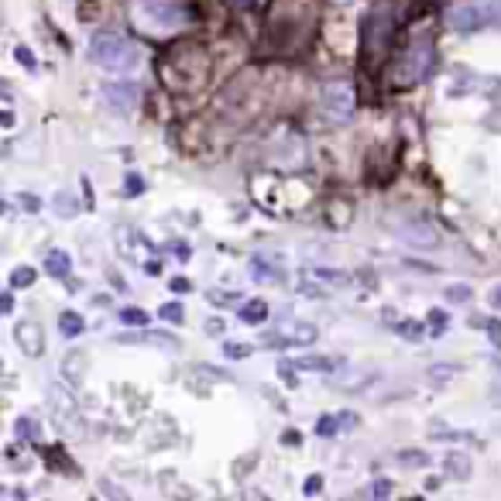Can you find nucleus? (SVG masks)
<instances>
[{
	"label": "nucleus",
	"instance_id": "f257e3e1",
	"mask_svg": "<svg viewBox=\"0 0 501 501\" xmlns=\"http://www.w3.org/2000/svg\"><path fill=\"white\" fill-rule=\"evenodd\" d=\"M90 58L97 62L100 69H107V73H135L145 62V52L124 31L107 28V31H97L93 41H90Z\"/></svg>",
	"mask_w": 501,
	"mask_h": 501
},
{
	"label": "nucleus",
	"instance_id": "f03ea898",
	"mask_svg": "<svg viewBox=\"0 0 501 501\" xmlns=\"http://www.w3.org/2000/svg\"><path fill=\"white\" fill-rule=\"evenodd\" d=\"M131 18L152 35H172L182 24H189V14L179 0H131Z\"/></svg>",
	"mask_w": 501,
	"mask_h": 501
},
{
	"label": "nucleus",
	"instance_id": "7ed1b4c3",
	"mask_svg": "<svg viewBox=\"0 0 501 501\" xmlns=\"http://www.w3.org/2000/svg\"><path fill=\"white\" fill-rule=\"evenodd\" d=\"M446 24L453 31H467V35L495 28L501 24V0H457L446 11Z\"/></svg>",
	"mask_w": 501,
	"mask_h": 501
},
{
	"label": "nucleus",
	"instance_id": "20e7f679",
	"mask_svg": "<svg viewBox=\"0 0 501 501\" xmlns=\"http://www.w3.org/2000/svg\"><path fill=\"white\" fill-rule=\"evenodd\" d=\"M429 69H433V41H429V35H419V39L409 45V52L402 56L399 79H402V83H416V79L429 76Z\"/></svg>",
	"mask_w": 501,
	"mask_h": 501
},
{
	"label": "nucleus",
	"instance_id": "39448f33",
	"mask_svg": "<svg viewBox=\"0 0 501 501\" xmlns=\"http://www.w3.org/2000/svg\"><path fill=\"white\" fill-rule=\"evenodd\" d=\"M354 107H357V97H354V86L347 79H333L323 86V114L330 120H350Z\"/></svg>",
	"mask_w": 501,
	"mask_h": 501
},
{
	"label": "nucleus",
	"instance_id": "423d86ee",
	"mask_svg": "<svg viewBox=\"0 0 501 501\" xmlns=\"http://www.w3.org/2000/svg\"><path fill=\"white\" fill-rule=\"evenodd\" d=\"M114 344H131V347H162V350H179V337L172 333H154V330H145V327H135V333H117Z\"/></svg>",
	"mask_w": 501,
	"mask_h": 501
},
{
	"label": "nucleus",
	"instance_id": "0eeeda50",
	"mask_svg": "<svg viewBox=\"0 0 501 501\" xmlns=\"http://www.w3.org/2000/svg\"><path fill=\"white\" fill-rule=\"evenodd\" d=\"M100 93H103L107 110H114V114H120V117L131 114V110H135V103H137V90L135 86H124V83H107Z\"/></svg>",
	"mask_w": 501,
	"mask_h": 501
},
{
	"label": "nucleus",
	"instance_id": "6e6552de",
	"mask_svg": "<svg viewBox=\"0 0 501 501\" xmlns=\"http://www.w3.org/2000/svg\"><path fill=\"white\" fill-rule=\"evenodd\" d=\"M395 231L412 248H436L440 244V233L433 231V224H426V220H409V224H399Z\"/></svg>",
	"mask_w": 501,
	"mask_h": 501
},
{
	"label": "nucleus",
	"instance_id": "1a4fd4ad",
	"mask_svg": "<svg viewBox=\"0 0 501 501\" xmlns=\"http://www.w3.org/2000/svg\"><path fill=\"white\" fill-rule=\"evenodd\" d=\"M48 409H52V416H56V423L69 426L79 419V409H76V399L66 391L62 385H48Z\"/></svg>",
	"mask_w": 501,
	"mask_h": 501
},
{
	"label": "nucleus",
	"instance_id": "9d476101",
	"mask_svg": "<svg viewBox=\"0 0 501 501\" xmlns=\"http://www.w3.org/2000/svg\"><path fill=\"white\" fill-rule=\"evenodd\" d=\"M14 340H18V347L28 354V357H41V350H45V333L35 320H24L14 327Z\"/></svg>",
	"mask_w": 501,
	"mask_h": 501
},
{
	"label": "nucleus",
	"instance_id": "9b49d317",
	"mask_svg": "<svg viewBox=\"0 0 501 501\" xmlns=\"http://www.w3.org/2000/svg\"><path fill=\"white\" fill-rule=\"evenodd\" d=\"M312 340H316V327H312V323H306V320H299V323H295V327H292L289 333H286V337H282V333H268V337H265V344H268V347H289V344H312Z\"/></svg>",
	"mask_w": 501,
	"mask_h": 501
},
{
	"label": "nucleus",
	"instance_id": "f8f14e48",
	"mask_svg": "<svg viewBox=\"0 0 501 501\" xmlns=\"http://www.w3.org/2000/svg\"><path fill=\"white\" fill-rule=\"evenodd\" d=\"M45 271L52 275V278H69V271H73V261H69V254L62 248L48 250L45 254Z\"/></svg>",
	"mask_w": 501,
	"mask_h": 501
},
{
	"label": "nucleus",
	"instance_id": "ddd939ff",
	"mask_svg": "<svg viewBox=\"0 0 501 501\" xmlns=\"http://www.w3.org/2000/svg\"><path fill=\"white\" fill-rule=\"evenodd\" d=\"M241 320L250 323V327H258V323H265L268 320V303H261V299H250L241 306Z\"/></svg>",
	"mask_w": 501,
	"mask_h": 501
},
{
	"label": "nucleus",
	"instance_id": "4468645a",
	"mask_svg": "<svg viewBox=\"0 0 501 501\" xmlns=\"http://www.w3.org/2000/svg\"><path fill=\"white\" fill-rule=\"evenodd\" d=\"M83 327H86V323H83V316H79V312H73V309H66V312L58 316V333H62V337H69V340H73V337H79V333H83Z\"/></svg>",
	"mask_w": 501,
	"mask_h": 501
},
{
	"label": "nucleus",
	"instance_id": "2eb2a0df",
	"mask_svg": "<svg viewBox=\"0 0 501 501\" xmlns=\"http://www.w3.org/2000/svg\"><path fill=\"white\" fill-rule=\"evenodd\" d=\"M250 275L258 278V282H286V271L282 268H271V265H265V258H254V268H250Z\"/></svg>",
	"mask_w": 501,
	"mask_h": 501
},
{
	"label": "nucleus",
	"instance_id": "dca6fc26",
	"mask_svg": "<svg viewBox=\"0 0 501 501\" xmlns=\"http://www.w3.org/2000/svg\"><path fill=\"white\" fill-rule=\"evenodd\" d=\"M35 278H39V271L31 268V265H21V268L11 271V286H14V289H28V286H35Z\"/></svg>",
	"mask_w": 501,
	"mask_h": 501
},
{
	"label": "nucleus",
	"instance_id": "f3484780",
	"mask_svg": "<svg viewBox=\"0 0 501 501\" xmlns=\"http://www.w3.org/2000/svg\"><path fill=\"white\" fill-rule=\"evenodd\" d=\"M120 323H127V327H148V312L145 309H120Z\"/></svg>",
	"mask_w": 501,
	"mask_h": 501
},
{
	"label": "nucleus",
	"instance_id": "a211bd4d",
	"mask_svg": "<svg viewBox=\"0 0 501 501\" xmlns=\"http://www.w3.org/2000/svg\"><path fill=\"white\" fill-rule=\"evenodd\" d=\"M14 433H18V440H35L39 436V423L31 416H21L18 423H14Z\"/></svg>",
	"mask_w": 501,
	"mask_h": 501
},
{
	"label": "nucleus",
	"instance_id": "6ab92c4d",
	"mask_svg": "<svg viewBox=\"0 0 501 501\" xmlns=\"http://www.w3.org/2000/svg\"><path fill=\"white\" fill-rule=\"evenodd\" d=\"M470 286H463V282H457V286H450L446 289V303H453V306H463V303H470Z\"/></svg>",
	"mask_w": 501,
	"mask_h": 501
},
{
	"label": "nucleus",
	"instance_id": "aec40b11",
	"mask_svg": "<svg viewBox=\"0 0 501 501\" xmlns=\"http://www.w3.org/2000/svg\"><path fill=\"white\" fill-rule=\"evenodd\" d=\"M340 423H344V416H323V419L316 423V433H320V436H337V433H340Z\"/></svg>",
	"mask_w": 501,
	"mask_h": 501
},
{
	"label": "nucleus",
	"instance_id": "412c9836",
	"mask_svg": "<svg viewBox=\"0 0 501 501\" xmlns=\"http://www.w3.org/2000/svg\"><path fill=\"white\" fill-rule=\"evenodd\" d=\"M295 367L299 371H333V361H327V357H299Z\"/></svg>",
	"mask_w": 501,
	"mask_h": 501
},
{
	"label": "nucleus",
	"instance_id": "4be33fe9",
	"mask_svg": "<svg viewBox=\"0 0 501 501\" xmlns=\"http://www.w3.org/2000/svg\"><path fill=\"white\" fill-rule=\"evenodd\" d=\"M158 316H162L165 323H182V316H186V309H182V303H165V306L158 309Z\"/></svg>",
	"mask_w": 501,
	"mask_h": 501
},
{
	"label": "nucleus",
	"instance_id": "5701e85b",
	"mask_svg": "<svg viewBox=\"0 0 501 501\" xmlns=\"http://www.w3.org/2000/svg\"><path fill=\"white\" fill-rule=\"evenodd\" d=\"M250 344H237V340H231V344H224V354L231 357V361H244V357H250Z\"/></svg>",
	"mask_w": 501,
	"mask_h": 501
},
{
	"label": "nucleus",
	"instance_id": "b1692460",
	"mask_svg": "<svg viewBox=\"0 0 501 501\" xmlns=\"http://www.w3.org/2000/svg\"><path fill=\"white\" fill-rule=\"evenodd\" d=\"M56 203H58V216H66V220H69V216H76V199H73V196L58 193Z\"/></svg>",
	"mask_w": 501,
	"mask_h": 501
},
{
	"label": "nucleus",
	"instance_id": "393cba45",
	"mask_svg": "<svg viewBox=\"0 0 501 501\" xmlns=\"http://www.w3.org/2000/svg\"><path fill=\"white\" fill-rule=\"evenodd\" d=\"M429 327H433V333L440 337V333H446V327H450V316L440 312V309H433V312H429Z\"/></svg>",
	"mask_w": 501,
	"mask_h": 501
},
{
	"label": "nucleus",
	"instance_id": "a878e982",
	"mask_svg": "<svg viewBox=\"0 0 501 501\" xmlns=\"http://www.w3.org/2000/svg\"><path fill=\"white\" fill-rule=\"evenodd\" d=\"M399 333H402L405 340H419V337H423V327H419L416 320H402V323H399Z\"/></svg>",
	"mask_w": 501,
	"mask_h": 501
},
{
	"label": "nucleus",
	"instance_id": "bb28decb",
	"mask_svg": "<svg viewBox=\"0 0 501 501\" xmlns=\"http://www.w3.org/2000/svg\"><path fill=\"white\" fill-rule=\"evenodd\" d=\"M207 299H210L213 306H233V303H237V295H233V292H210Z\"/></svg>",
	"mask_w": 501,
	"mask_h": 501
},
{
	"label": "nucleus",
	"instance_id": "cd10ccee",
	"mask_svg": "<svg viewBox=\"0 0 501 501\" xmlns=\"http://www.w3.org/2000/svg\"><path fill=\"white\" fill-rule=\"evenodd\" d=\"M367 495H371V498H388V495H391V481H374Z\"/></svg>",
	"mask_w": 501,
	"mask_h": 501
},
{
	"label": "nucleus",
	"instance_id": "c85d7f7f",
	"mask_svg": "<svg viewBox=\"0 0 501 501\" xmlns=\"http://www.w3.org/2000/svg\"><path fill=\"white\" fill-rule=\"evenodd\" d=\"M488 306L495 309V312H501V282H495V286L488 289Z\"/></svg>",
	"mask_w": 501,
	"mask_h": 501
},
{
	"label": "nucleus",
	"instance_id": "c756f323",
	"mask_svg": "<svg viewBox=\"0 0 501 501\" xmlns=\"http://www.w3.org/2000/svg\"><path fill=\"white\" fill-rule=\"evenodd\" d=\"M14 56H18L21 66H28V69H39V62H35V56H31V52H28L24 45H18V52H14Z\"/></svg>",
	"mask_w": 501,
	"mask_h": 501
},
{
	"label": "nucleus",
	"instance_id": "7c9ffc66",
	"mask_svg": "<svg viewBox=\"0 0 501 501\" xmlns=\"http://www.w3.org/2000/svg\"><path fill=\"white\" fill-rule=\"evenodd\" d=\"M295 371H299V367H295V365H282V378H286V385H289V388L299 385V378H295Z\"/></svg>",
	"mask_w": 501,
	"mask_h": 501
},
{
	"label": "nucleus",
	"instance_id": "2f4dec72",
	"mask_svg": "<svg viewBox=\"0 0 501 501\" xmlns=\"http://www.w3.org/2000/svg\"><path fill=\"white\" fill-rule=\"evenodd\" d=\"M320 488H323V478L312 474V478H306V488H303V491H306V495H320Z\"/></svg>",
	"mask_w": 501,
	"mask_h": 501
},
{
	"label": "nucleus",
	"instance_id": "473e14b6",
	"mask_svg": "<svg viewBox=\"0 0 501 501\" xmlns=\"http://www.w3.org/2000/svg\"><path fill=\"white\" fill-rule=\"evenodd\" d=\"M18 203H21V207H24L28 213H39V207H41L39 196H18Z\"/></svg>",
	"mask_w": 501,
	"mask_h": 501
},
{
	"label": "nucleus",
	"instance_id": "72a5a7b5",
	"mask_svg": "<svg viewBox=\"0 0 501 501\" xmlns=\"http://www.w3.org/2000/svg\"><path fill=\"white\" fill-rule=\"evenodd\" d=\"M135 193H145V182H141V175H131V179H127V196H135Z\"/></svg>",
	"mask_w": 501,
	"mask_h": 501
},
{
	"label": "nucleus",
	"instance_id": "f704fd0d",
	"mask_svg": "<svg viewBox=\"0 0 501 501\" xmlns=\"http://www.w3.org/2000/svg\"><path fill=\"white\" fill-rule=\"evenodd\" d=\"M224 327H227L224 320H210V323H207V333H210V337H224Z\"/></svg>",
	"mask_w": 501,
	"mask_h": 501
},
{
	"label": "nucleus",
	"instance_id": "c9c22d12",
	"mask_svg": "<svg viewBox=\"0 0 501 501\" xmlns=\"http://www.w3.org/2000/svg\"><path fill=\"white\" fill-rule=\"evenodd\" d=\"M193 286H189V278H172V292H189Z\"/></svg>",
	"mask_w": 501,
	"mask_h": 501
},
{
	"label": "nucleus",
	"instance_id": "e433bc0d",
	"mask_svg": "<svg viewBox=\"0 0 501 501\" xmlns=\"http://www.w3.org/2000/svg\"><path fill=\"white\" fill-rule=\"evenodd\" d=\"M0 309H4V312H11V309H14V299H11V295H4V303H0Z\"/></svg>",
	"mask_w": 501,
	"mask_h": 501
}]
</instances>
